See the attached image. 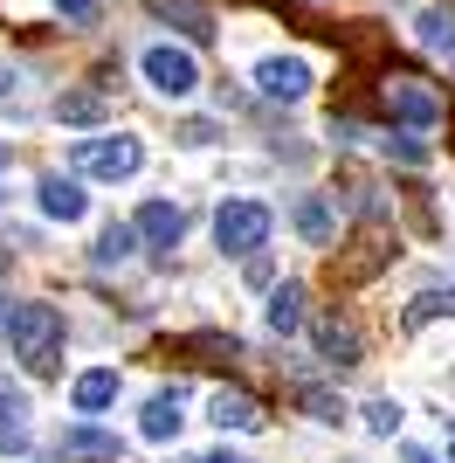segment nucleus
<instances>
[{"label":"nucleus","mask_w":455,"mask_h":463,"mask_svg":"<svg viewBox=\"0 0 455 463\" xmlns=\"http://www.w3.org/2000/svg\"><path fill=\"white\" fill-rule=\"evenodd\" d=\"M7 339H14V360L28 373L62 367V311L56 305H14L7 311Z\"/></svg>","instance_id":"f257e3e1"},{"label":"nucleus","mask_w":455,"mask_h":463,"mask_svg":"<svg viewBox=\"0 0 455 463\" xmlns=\"http://www.w3.org/2000/svg\"><path fill=\"white\" fill-rule=\"evenodd\" d=\"M138 70H145V83L159 97H193L200 90V62H193L187 49H172V42H152L145 56H138Z\"/></svg>","instance_id":"f03ea898"},{"label":"nucleus","mask_w":455,"mask_h":463,"mask_svg":"<svg viewBox=\"0 0 455 463\" xmlns=\"http://www.w3.org/2000/svg\"><path fill=\"white\" fill-rule=\"evenodd\" d=\"M76 166L83 174H97V180H132L138 166H145V146L138 138H76Z\"/></svg>","instance_id":"7ed1b4c3"},{"label":"nucleus","mask_w":455,"mask_h":463,"mask_svg":"<svg viewBox=\"0 0 455 463\" xmlns=\"http://www.w3.org/2000/svg\"><path fill=\"white\" fill-rule=\"evenodd\" d=\"M214 242H221L228 256H248L269 242V208L263 201H228L221 214H214Z\"/></svg>","instance_id":"20e7f679"},{"label":"nucleus","mask_w":455,"mask_h":463,"mask_svg":"<svg viewBox=\"0 0 455 463\" xmlns=\"http://www.w3.org/2000/svg\"><path fill=\"white\" fill-rule=\"evenodd\" d=\"M386 111H394L400 132H428V125H441V97L421 90L414 77H394L386 83Z\"/></svg>","instance_id":"39448f33"},{"label":"nucleus","mask_w":455,"mask_h":463,"mask_svg":"<svg viewBox=\"0 0 455 463\" xmlns=\"http://www.w3.org/2000/svg\"><path fill=\"white\" fill-rule=\"evenodd\" d=\"M255 90L276 97V104H297V97L311 90V62L303 56H263L255 62Z\"/></svg>","instance_id":"423d86ee"},{"label":"nucleus","mask_w":455,"mask_h":463,"mask_svg":"<svg viewBox=\"0 0 455 463\" xmlns=\"http://www.w3.org/2000/svg\"><path fill=\"white\" fill-rule=\"evenodd\" d=\"M28 436H35V422H28V394L0 373V457H21Z\"/></svg>","instance_id":"0eeeda50"},{"label":"nucleus","mask_w":455,"mask_h":463,"mask_svg":"<svg viewBox=\"0 0 455 463\" xmlns=\"http://www.w3.org/2000/svg\"><path fill=\"white\" fill-rule=\"evenodd\" d=\"M386 256H394V250H386V229H379V214H373V222L359 229V242H352V256H345V263H331V277L359 284V277H373L379 263H386Z\"/></svg>","instance_id":"6e6552de"},{"label":"nucleus","mask_w":455,"mask_h":463,"mask_svg":"<svg viewBox=\"0 0 455 463\" xmlns=\"http://www.w3.org/2000/svg\"><path fill=\"white\" fill-rule=\"evenodd\" d=\"M180 402H187V387L172 381V387H159V394H152L145 402V443H172V436H180V422H187V415H180Z\"/></svg>","instance_id":"1a4fd4ad"},{"label":"nucleus","mask_w":455,"mask_h":463,"mask_svg":"<svg viewBox=\"0 0 455 463\" xmlns=\"http://www.w3.org/2000/svg\"><path fill=\"white\" fill-rule=\"evenodd\" d=\"M311 339H318V353H324V367H331V373L359 367V332L345 326V318H318V326H311Z\"/></svg>","instance_id":"9d476101"},{"label":"nucleus","mask_w":455,"mask_h":463,"mask_svg":"<svg viewBox=\"0 0 455 463\" xmlns=\"http://www.w3.org/2000/svg\"><path fill=\"white\" fill-rule=\"evenodd\" d=\"M132 229H138V242H152V250H172V242L187 235V214L172 208V201H145Z\"/></svg>","instance_id":"9b49d317"},{"label":"nucleus","mask_w":455,"mask_h":463,"mask_svg":"<svg viewBox=\"0 0 455 463\" xmlns=\"http://www.w3.org/2000/svg\"><path fill=\"white\" fill-rule=\"evenodd\" d=\"M152 21H172L187 42H214V14L200 0H152Z\"/></svg>","instance_id":"f8f14e48"},{"label":"nucleus","mask_w":455,"mask_h":463,"mask_svg":"<svg viewBox=\"0 0 455 463\" xmlns=\"http://www.w3.org/2000/svg\"><path fill=\"white\" fill-rule=\"evenodd\" d=\"M70 402H76V415H104V408L117 402V373H111V367H90V373H76Z\"/></svg>","instance_id":"ddd939ff"},{"label":"nucleus","mask_w":455,"mask_h":463,"mask_svg":"<svg viewBox=\"0 0 455 463\" xmlns=\"http://www.w3.org/2000/svg\"><path fill=\"white\" fill-rule=\"evenodd\" d=\"M83 208H90V201H83L76 180H62V174L42 180V214H49V222H83Z\"/></svg>","instance_id":"4468645a"},{"label":"nucleus","mask_w":455,"mask_h":463,"mask_svg":"<svg viewBox=\"0 0 455 463\" xmlns=\"http://www.w3.org/2000/svg\"><path fill=\"white\" fill-rule=\"evenodd\" d=\"M56 118H62V125H104V118H111V97H104V90H62Z\"/></svg>","instance_id":"2eb2a0df"},{"label":"nucleus","mask_w":455,"mask_h":463,"mask_svg":"<svg viewBox=\"0 0 455 463\" xmlns=\"http://www.w3.org/2000/svg\"><path fill=\"white\" fill-rule=\"evenodd\" d=\"M435 318H455V284H428L414 305H407V318H400V326L421 332V326H435Z\"/></svg>","instance_id":"dca6fc26"},{"label":"nucleus","mask_w":455,"mask_h":463,"mask_svg":"<svg viewBox=\"0 0 455 463\" xmlns=\"http://www.w3.org/2000/svg\"><path fill=\"white\" fill-rule=\"evenodd\" d=\"M214 422H221V429H235V436H248V429H263V408H255V402H248V394H228V387H221V394H214Z\"/></svg>","instance_id":"f3484780"},{"label":"nucleus","mask_w":455,"mask_h":463,"mask_svg":"<svg viewBox=\"0 0 455 463\" xmlns=\"http://www.w3.org/2000/svg\"><path fill=\"white\" fill-rule=\"evenodd\" d=\"M62 457H97V463H117V436H104V429H62Z\"/></svg>","instance_id":"a211bd4d"},{"label":"nucleus","mask_w":455,"mask_h":463,"mask_svg":"<svg viewBox=\"0 0 455 463\" xmlns=\"http://www.w3.org/2000/svg\"><path fill=\"white\" fill-rule=\"evenodd\" d=\"M297 326H303V290H297V284L269 290V332H276V339H290Z\"/></svg>","instance_id":"6ab92c4d"},{"label":"nucleus","mask_w":455,"mask_h":463,"mask_svg":"<svg viewBox=\"0 0 455 463\" xmlns=\"http://www.w3.org/2000/svg\"><path fill=\"white\" fill-rule=\"evenodd\" d=\"M421 49H435V56H455V14L449 7H421Z\"/></svg>","instance_id":"aec40b11"},{"label":"nucleus","mask_w":455,"mask_h":463,"mask_svg":"<svg viewBox=\"0 0 455 463\" xmlns=\"http://www.w3.org/2000/svg\"><path fill=\"white\" fill-rule=\"evenodd\" d=\"M0 111H14V118H28V111H35V90H28V70H7V62H0Z\"/></svg>","instance_id":"412c9836"},{"label":"nucleus","mask_w":455,"mask_h":463,"mask_svg":"<svg viewBox=\"0 0 455 463\" xmlns=\"http://www.w3.org/2000/svg\"><path fill=\"white\" fill-rule=\"evenodd\" d=\"M297 229H303V242H331V235H339V222H331V201H318V194H311V201L297 208Z\"/></svg>","instance_id":"4be33fe9"},{"label":"nucleus","mask_w":455,"mask_h":463,"mask_svg":"<svg viewBox=\"0 0 455 463\" xmlns=\"http://www.w3.org/2000/svg\"><path fill=\"white\" fill-rule=\"evenodd\" d=\"M132 250H138V229H132V222H111V229L97 235V263H125Z\"/></svg>","instance_id":"5701e85b"},{"label":"nucleus","mask_w":455,"mask_h":463,"mask_svg":"<svg viewBox=\"0 0 455 463\" xmlns=\"http://www.w3.org/2000/svg\"><path fill=\"white\" fill-rule=\"evenodd\" d=\"M386 153H394L400 166H428V159H435V146H428L421 132H394V138H386Z\"/></svg>","instance_id":"b1692460"},{"label":"nucleus","mask_w":455,"mask_h":463,"mask_svg":"<svg viewBox=\"0 0 455 463\" xmlns=\"http://www.w3.org/2000/svg\"><path fill=\"white\" fill-rule=\"evenodd\" d=\"M297 402H303V415H318V422H345V402L324 394V387H297Z\"/></svg>","instance_id":"393cba45"},{"label":"nucleus","mask_w":455,"mask_h":463,"mask_svg":"<svg viewBox=\"0 0 455 463\" xmlns=\"http://www.w3.org/2000/svg\"><path fill=\"white\" fill-rule=\"evenodd\" d=\"M366 429H373V436H394L400 429V402H366Z\"/></svg>","instance_id":"a878e982"},{"label":"nucleus","mask_w":455,"mask_h":463,"mask_svg":"<svg viewBox=\"0 0 455 463\" xmlns=\"http://www.w3.org/2000/svg\"><path fill=\"white\" fill-rule=\"evenodd\" d=\"M56 14H70V21H90V14H97V0H56Z\"/></svg>","instance_id":"bb28decb"},{"label":"nucleus","mask_w":455,"mask_h":463,"mask_svg":"<svg viewBox=\"0 0 455 463\" xmlns=\"http://www.w3.org/2000/svg\"><path fill=\"white\" fill-rule=\"evenodd\" d=\"M407 463H435V457H428V449H407Z\"/></svg>","instance_id":"cd10ccee"},{"label":"nucleus","mask_w":455,"mask_h":463,"mask_svg":"<svg viewBox=\"0 0 455 463\" xmlns=\"http://www.w3.org/2000/svg\"><path fill=\"white\" fill-rule=\"evenodd\" d=\"M208 463H242V457H228V449H221V457H208Z\"/></svg>","instance_id":"c85d7f7f"},{"label":"nucleus","mask_w":455,"mask_h":463,"mask_svg":"<svg viewBox=\"0 0 455 463\" xmlns=\"http://www.w3.org/2000/svg\"><path fill=\"white\" fill-rule=\"evenodd\" d=\"M0 332H7V298H0Z\"/></svg>","instance_id":"c756f323"},{"label":"nucleus","mask_w":455,"mask_h":463,"mask_svg":"<svg viewBox=\"0 0 455 463\" xmlns=\"http://www.w3.org/2000/svg\"><path fill=\"white\" fill-rule=\"evenodd\" d=\"M0 277H7V250H0Z\"/></svg>","instance_id":"7c9ffc66"},{"label":"nucleus","mask_w":455,"mask_h":463,"mask_svg":"<svg viewBox=\"0 0 455 463\" xmlns=\"http://www.w3.org/2000/svg\"><path fill=\"white\" fill-rule=\"evenodd\" d=\"M0 166H7V146H0Z\"/></svg>","instance_id":"2f4dec72"}]
</instances>
